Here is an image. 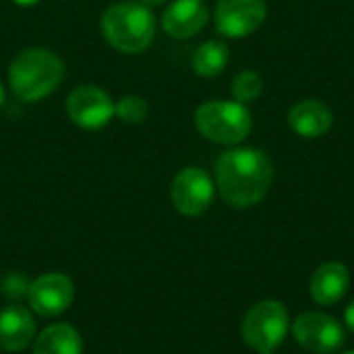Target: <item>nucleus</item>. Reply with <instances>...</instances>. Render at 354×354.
I'll use <instances>...</instances> for the list:
<instances>
[{"instance_id":"obj_1","label":"nucleus","mask_w":354,"mask_h":354,"mask_svg":"<svg viewBox=\"0 0 354 354\" xmlns=\"http://www.w3.org/2000/svg\"><path fill=\"white\" fill-rule=\"evenodd\" d=\"M274 180V166L261 149L234 147L224 151L216 162V183L222 199L236 207L247 209L259 203Z\"/></svg>"},{"instance_id":"obj_2","label":"nucleus","mask_w":354,"mask_h":354,"mask_svg":"<svg viewBox=\"0 0 354 354\" xmlns=\"http://www.w3.org/2000/svg\"><path fill=\"white\" fill-rule=\"evenodd\" d=\"M64 77L62 60L48 48H27L15 56L8 68L12 93L23 102H39L50 95Z\"/></svg>"},{"instance_id":"obj_3","label":"nucleus","mask_w":354,"mask_h":354,"mask_svg":"<svg viewBox=\"0 0 354 354\" xmlns=\"http://www.w3.org/2000/svg\"><path fill=\"white\" fill-rule=\"evenodd\" d=\"M100 25L106 41L124 54L147 50L156 35V17L151 8L141 2L112 4L104 12Z\"/></svg>"},{"instance_id":"obj_4","label":"nucleus","mask_w":354,"mask_h":354,"mask_svg":"<svg viewBox=\"0 0 354 354\" xmlns=\"http://www.w3.org/2000/svg\"><path fill=\"white\" fill-rule=\"evenodd\" d=\"M195 127L197 131L220 145H236L247 139L253 127L251 112L245 104L239 102H224L212 100L197 108L195 112Z\"/></svg>"},{"instance_id":"obj_5","label":"nucleus","mask_w":354,"mask_h":354,"mask_svg":"<svg viewBox=\"0 0 354 354\" xmlns=\"http://www.w3.org/2000/svg\"><path fill=\"white\" fill-rule=\"evenodd\" d=\"M290 328L288 311L280 301H261L253 305L243 322V340L259 353H274Z\"/></svg>"},{"instance_id":"obj_6","label":"nucleus","mask_w":354,"mask_h":354,"mask_svg":"<svg viewBox=\"0 0 354 354\" xmlns=\"http://www.w3.org/2000/svg\"><path fill=\"white\" fill-rule=\"evenodd\" d=\"M68 118L87 131L106 127L116 116V104L112 97L95 85H79L66 100Z\"/></svg>"},{"instance_id":"obj_7","label":"nucleus","mask_w":354,"mask_h":354,"mask_svg":"<svg viewBox=\"0 0 354 354\" xmlns=\"http://www.w3.org/2000/svg\"><path fill=\"white\" fill-rule=\"evenodd\" d=\"M170 197L174 207L183 216H201L209 209L214 201V180L203 168H185L174 176Z\"/></svg>"},{"instance_id":"obj_8","label":"nucleus","mask_w":354,"mask_h":354,"mask_svg":"<svg viewBox=\"0 0 354 354\" xmlns=\"http://www.w3.org/2000/svg\"><path fill=\"white\" fill-rule=\"evenodd\" d=\"M292 336L299 346L315 354H332L344 344L342 326L334 317L317 311L299 315L292 324Z\"/></svg>"},{"instance_id":"obj_9","label":"nucleus","mask_w":354,"mask_h":354,"mask_svg":"<svg viewBox=\"0 0 354 354\" xmlns=\"http://www.w3.org/2000/svg\"><path fill=\"white\" fill-rule=\"evenodd\" d=\"M266 15V0H218L216 27L224 37H247L261 27Z\"/></svg>"},{"instance_id":"obj_10","label":"nucleus","mask_w":354,"mask_h":354,"mask_svg":"<svg viewBox=\"0 0 354 354\" xmlns=\"http://www.w3.org/2000/svg\"><path fill=\"white\" fill-rule=\"evenodd\" d=\"M75 299V286L64 274H44L33 280L27 290V301L33 313L41 317H56L64 313Z\"/></svg>"},{"instance_id":"obj_11","label":"nucleus","mask_w":354,"mask_h":354,"mask_svg":"<svg viewBox=\"0 0 354 354\" xmlns=\"http://www.w3.org/2000/svg\"><path fill=\"white\" fill-rule=\"evenodd\" d=\"M207 19L205 0H172L162 15V27L174 39H189L207 25Z\"/></svg>"},{"instance_id":"obj_12","label":"nucleus","mask_w":354,"mask_h":354,"mask_svg":"<svg viewBox=\"0 0 354 354\" xmlns=\"http://www.w3.org/2000/svg\"><path fill=\"white\" fill-rule=\"evenodd\" d=\"M35 338V322L29 309L8 305L0 311V348L6 353L25 351Z\"/></svg>"},{"instance_id":"obj_13","label":"nucleus","mask_w":354,"mask_h":354,"mask_svg":"<svg viewBox=\"0 0 354 354\" xmlns=\"http://www.w3.org/2000/svg\"><path fill=\"white\" fill-rule=\"evenodd\" d=\"M288 124L299 137L317 139V137H324L332 129L334 114L319 100H303L290 108Z\"/></svg>"},{"instance_id":"obj_14","label":"nucleus","mask_w":354,"mask_h":354,"mask_svg":"<svg viewBox=\"0 0 354 354\" xmlns=\"http://www.w3.org/2000/svg\"><path fill=\"white\" fill-rule=\"evenodd\" d=\"M351 284V274L346 270V266L338 263V261H328L324 266H319L315 270V274L311 276L309 282V290L315 303L319 305H334L338 303Z\"/></svg>"},{"instance_id":"obj_15","label":"nucleus","mask_w":354,"mask_h":354,"mask_svg":"<svg viewBox=\"0 0 354 354\" xmlns=\"http://www.w3.org/2000/svg\"><path fill=\"white\" fill-rule=\"evenodd\" d=\"M33 354H83V340L73 326L54 324L35 338Z\"/></svg>"},{"instance_id":"obj_16","label":"nucleus","mask_w":354,"mask_h":354,"mask_svg":"<svg viewBox=\"0 0 354 354\" xmlns=\"http://www.w3.org/2000/svg\"><path fill=\"white\" fill-rule=\"evenodd\" d=\"M228 64V46L218 39L203 41L193 54V71L199 77H218Z\"/></svg>"},{"instance_id":"obj_17","label":"nucleus","mask_w":354,"mask_h":354,"mask_svg":"<svg viewBox=\"0 0 354 354\" xmlns=\"http://www.w3.org/2000/svg\"><path fill=\"white\" fill-rule=\"evenodd\" d=\"M230 91H232L234 102H239V104L255 102L263 91V79L255 71H243L232 79Z\"/></svg>"},{"instance_id":"obj_18","label":"nucleus","mask_w":354,"mask_h":354,"mask_svg":"<svg viewBox=\"0 0 354 354\" xmlns=\"http://www.w3.org/2000/svg\"><path fill=\"white\" fill-rule=\"evenodd\" d=\"M149 104L141 95H124L116 102V118L127 124H139L147 118Z\"/></svg>"},{"instance_id":"obj_19","label":"nucleus","mask_w":354,"mask_h":354,"mask_svg":"<svg viewBox=\"0 0 354 354\" xmlns=\"http://www.w3.org/2000/svg\"><path fill=\"white\" fill-rule=\"evenodd\" d=\"M344 322H346V326L351 328L354 332V301L346 307V313H344Z\"/></svg>"},{"instance_id":"obj_20","label":"nucleus","mask_w":354,"mask_h":354,"mask_svg":"<svg viewBox=\"0 0 354 354\" xmlns=\"http://www.w3.org/2000/svg\"><path fill=\"white\" fill-rule=\"evenodd\" d=\"M12 4H17V6H23V8H29V6H35L39 0H10Z\"/></svg>"},{"instance_id":"obj_21","label":"nucleus","mask_w":354,"mask_h":354,"mask_svg":"<svg viewBox=\"0 0 354 354\" xmlns=\"http://www.w3.org/2000/svg\"><path fill=\"white\" fill-rule=\"evenodd\" d=\"M166 0H141V4H145V6H160V4H164Z\"/></svg>"},{"instance_id":"obj_22","label":"nucleus","mask_w":354,"mask_h":354,"mask_svg":"<svg viewBox=\"0 0 354 354\" xmlns=\"http://www.w3.org/2000/svg\"><path fill=\"white\" fill-rule=\"evenodd\" d=\"M4 104V87H2V83H0V106Z\"/></svg>"},{"instance_id":"obj_23","label":"nucleus","mask_w":354,"mask_h":354,"mask_svg":"<svg viewBox=\"0 0 354 354\" xmlns=\"http://www.w3.org/2000/svg\"><path fill=\"white\" fill-rule=\"evenodd\" d=\"M261 354H274V353H261Z\"/></svg>"},{"instance_id":"obj_24","label":"nucleus","mask_w":354,"mask_h":354,"mask_svg":"<svg viewBox=\"0 0 354 354\" xmlns=\"http://www.w3.org/2000/svg\"><path fill=\"white\" fill-rule=\"evenodd\" d=\"M344 354H354V353H344Z\"/></svg>"}]
</instances>
